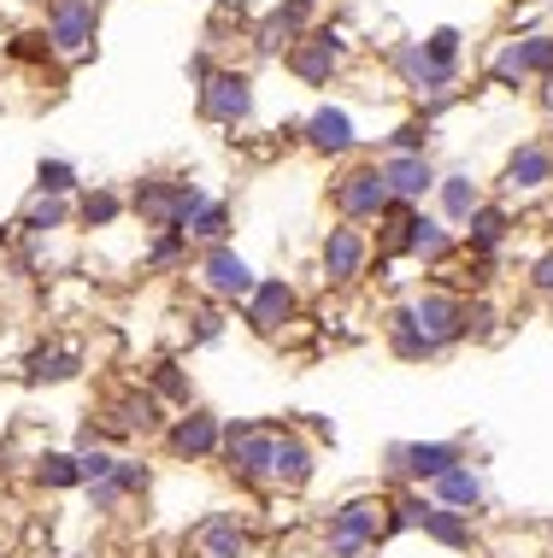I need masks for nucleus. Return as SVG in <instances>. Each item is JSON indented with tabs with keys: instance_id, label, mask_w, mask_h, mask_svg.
Masks as SVG:
<instances>
[{
	"instance_id": "obj_1",
	"label": "nucleus",
	"mask_w": 553,
	"mask_h": 558,
	"mask_svg": "<svg viewBox=\"0 0 553 558\" xmlns=\"http://www.w3.org/2000/svg\"><path fill=\"white\" fill-rule=\"evenodd\" d=\"M388 541V494L360 488L348 500H336L318 518V547L324 558H371Z\"/></svg>"
},
{
	"instance_id": "obj_2",
	"label": "nucleus",
	"mask_w": 553,
	"mask_h": 558,
	"mask_svg": "<svg viewBox=\"0 0 553 558\" xmlns=\"http://www.w3.org/2000/svg\"><path fill=\"white\" fill-rule=\"evenodd\" d=\"M95 424H100V441L107 447L130 452L136 441H159L166 424H171V412L147 395L142 376H124V383H112L107 395L95 400Z\"/></svg>"
},
{
	"instance_id": "obj_3",
	"label": "nucleus",
	"mask_w": 553,
	"mask_h": 558,
	"mask_svg": "<svg viewBox=\"0 0 553 558\" xmlns=\"http://www.w3.org/2000/svg\"><path fill=\"white\" fill-rule=\"evenodd\" d=\"M272 441H277V417H224V447H218L224 482H236L242 494H272Z\"/></svg>"
},
{
	"instance_id": "obj_4",
	"label": "nucleus",
	"mask_w": 553,
	"mask_h": 558,
	"mask_svg": "<svg viewBox=\"0 0 553 558\" xmlns=\"http://www.w3.org/2000/svg\"><path fill=\"white\" fill-rule=\"evenodd\" d=\"M206 194H213V189L189 183V177H166V171L136 177V189H130V218H142L147 235H154V230H183Z\"/></svg>"
},
{
	"instance_id": "obj_5",
	"label": "nucleus",
	"mask_w": 553,
	"mask_h": 558,
	"mask_svg": "<svg viewBox=\"0 0 553 558\" xmlns=\"http://www.w3.org/2000/svg\"><path fill=\"white\" fill-rule=\"evenodd\" d=\"M454 464H466V441H454V435H430V441H388L383 447V476L407 482V488H430L436 476H447Z\"/></svg>"
},
{
	"instance_id": "obj_6",
	"label": "nucleus",
	"mask_w": 553,
	"mask_h": 558,
	"mask_svg": "<svg viewBox=\"0 0 553 558\" xmlns=\"http://www.w3.org/2000/svg\"><path fill=\"white\" fill-rule=\"evenodd\" d=\"M388 65H395V77L424 100V118L436 124V112L459 88V65H436V59L424 53V41H395V48H388Z\"/></svg>"
},
{
	"instance_id": "obj_7",
	"label": "nucleus",
	"mask_w": 553,
	"mask_h": 558,
	"mask_svg": "<svg viewBox=\"0 0 553 558\" xmlns=\"http://www.w3.org/2000/svg\"><path fill=\"white\" fill-rule=\"evenodd\" d=\"M194 282H201L206 300H218V306H242L253 294V282H260V270H253L242 253H236V241H213V247H194Z\"/></svg>"
},
{
	"instance_id": "obj_8",
	"label": "nucleus",
	"mask_w": 553,
	"mask_h": 558,
	"mask_svg": "<svg viewBox=\"0 0 553 558\" xmlns=\"http://www.w3.org/2000/svg\"><path fill=\"white\" fill-rule=\"evenodd\" d=\"M330 206H336V223H360V230H371L388 206H395V194H388L377 159L365 165H348V171L330 183Z\"/></svg>"
},
{
	"instance_id": "obj_9",
	"label": "nucleus",
	"mask_w": 553,
	"mask_h": 558,
	"mask_svg": "<svg viewBox=\"0 0 553 558\" xmlns=\"http://www.w3.org/2000/svg\"><path fill=\"white\" fill-rule=\"evenodd\" d=\"M242 329L260 341H282L294 329V318H301V289H294L289 277H260L253 282V294L242 300Z\"/></svg>"
},
{
	"instance_id": "obj_10",
	"label": "nucleus",
	"mask_w": 553,
	"mask_h": 558,
	"mask_svg": "<svg viewBox=\"0 0 553 558\" xmlns=\"http://www.w3.org/2000/svg\"><path fill=\"white\" fill-rule=\"evenodd\" d=\"M159 447H166L171 464H218V447H224V417L213 405L194 400L189 412H171L166 435H159Z\"/></svg>"
},
{
	"instance_id": "obj_11",
	"label": "nucleus",
	"mask_w": 553,
	"mask_h": 558,
	"mask_svg": "<svg viewBox=\"0 0 553 558\" xmlns=\"http://www.w3.org/2000/svg\"><path fill=\"white\" fill-rule=\"evenodd\" d=\"M407 312H412L418 336H424L430 347H442V353L466 347V294H459V289H436V282H424L418 294H407Z\"/></svg>"
},
{
	"instance_id": "obj_12",
	"label": "nucleus",
	"mask_w": 553,
	"mask_h": 558,
	"mask_svg": "<svg viewBox=\"0 0 553 558\" xmlns=\"http://www.w3.org/2000/svg\"><path fill=\"white\" fill-rule=\"evenodd\" d=\"M48 53L65 65H83L100 41V0H53L48 7Z\"/></svg>"
},
{
	"instance_id": "obj_13",
	"label": "nucleus",
	"mask_w": 553,
	"mask_h": 558,
	"mask_svg": "<svg viewBox=\"0 0 553 558\" xmlns=\"http://www.w3.org/2000/svg\"><path fill=\"white\" fill-rule=\"evenodd\" d=\"M194 107L213 130H248L253 124V77L236 65H218L213 77L194 88Z\"/></svg>"
},
{
	"instance_id": "obj_14",
	"label": "nucleus",
	"mask_w": 553,
	"mask_h": 558,
	"mask_svg": "<svg viewBox=\"0 0 553 558\" xmlns=\"http://www.w3.org/2000/svg\"><path fill=\"white\" fill-rule=\"evenodd\" d=\"M365 270H371V230H360V223H330L318 241L324 289H360Z\"/></svg>"
},
{
	"instance_id": "obj_15",
	"label": "nucleus",
	"mask_w": 553,
	"mask_h": 558,
	"mask_svg": "<svg viewBox=\"0 0 553 558\" xmlns=\"http://www.w3.org/2000/svg\"><path fill=\"white\" fill-rule=\"evenodd\" d=\"M282 65H289L294 83L330 88V83L341 77V65H348V36H341V29H318V24H312L306 36L294 41L289 53H282Z\"/></svg>"
},
{
	"instance_id": "obj_16",
	"label": "nucleus",
	"mask_w": 553,
	"mask_h": 558,
	"mask_svg": "<svg viewBox=\"0 0 553 558\" xmlns=\"http://www.w3.org/2000/svg\"><path fill=\"white\" fill-rule=\"evenodd\" d=\"M253 547H260V535H253L248 511H236V506H218V511H206V518L189 523V553L194 558H253Z\"/></svg>"
},
{
	"instance_id": "obj_17",
	"label": "nucleus",
	"mask_w": 553,
	"mask_h": 558,
	"mask_svg": "<svg viewBox=\"0 0 553 558\" xmlns=\"http://www.w3.org/2000/svg\"><path fill=\"white\" fill-rule=\"evenodd\" d=\"M312 482H318V441L289 424V417H277V441H272V494H306Z\"/></svg>"
},
{
	"instance_id": "obj_18",
	"label": "nucleus",
	"mask_w": 553,
	"mask_h": 558,
	"mask_svg": "<svg viewBox=\"0 0 553 558\" xmlns=\"http://www.w3.org/2000/svg\"><path fill=\"white\" fill-rule=\"evenodd\" d=\"M83 371H88V347L71 341V336H48L19 359V383L24 388H65V383H77Z\"/></svg>"
},
{
	"instance_id": "obj_19",
	"label": "nucleus",
	"mask_w": 553,
	"mask_h": 558,
	"mask_svg": "<svg viewBox=\"0 0 553 558\" xmlns=\"http://www.w3.org/2000/svg\"><path fill=\"white\" fill-rule=\"evenodd\" d=\"M495 83L501 88H525L536 77H553V36L548 29H530V36H513L506 48L495 53Z\"/></svg>"
},
{
	"instance_id": "obj_20",
	"label": "nucleus",
	"mask_w": 553,
	"mask_h": 558,
	"mask_svg": "<svg viewBox=\"0 0 553 558\" xmlns=\"http://www.w3.org/2000/svg\"><path fill=\"white\" fill-rule=\"evenodd\" d=\"M312 24H318V0H277L253 24V53H289Z\"/></svg>"
},
{
	"instance_id": "obj_21",
	"label": "nucleus",
	"mask_w": 553,
	"mask_h": 558,
	"mask_svg": "<svg viewBox=\"0 0 553 558\" xmlns=\"http://www.w3.org/2000/svg\"><path fill=\"white\" fill-rule=\"evenodd\" d=\"M377 171H383L388 194L407 201V206H424L430 194H436V183H442V171H436V159H430V154H383Z\"/></svg>"
},
{
	"instance_id": "obj_22",
	"label": "nucleus",
	"mask_w": 553,
	"mask_h": 558,
	"mask_svg": "<svg viewBox=\"0 0 553 558\" xmlns=\"http://www.w3.org/2000/svg\"><path fill=\"white\" fill-rule=\"evenodd\" d=\"M513 230H518L513 206H506V201H483L471 213V223L459 230V253H466V259H495L506 241H513Z\"/></svg>"
},
{
	"instance_id": "obj_23",
	"label": "nucleus",
	"mask_w": 553,
	"mask_h": 558,
	"mask_svg": "<svg viewBox=\"0 0 553 558\" xmlns=\"http://www.w3.org/2000/svg\"><path fill=\"white\" fill-rule=\"evenodd\" d=\"M553 189V147L542 142H518L513 159H506L501 171V194H518V201H530V194H548Z\"/></svg>"
},
{
	"instance_id": "obj_24",
	"label": "nucleus",
	"mask_w": 553,
	"mask_h": 558,
	"mask_svg": "<svg viewBox=\"0 0 553 558\" xmlns=\"http://www.w3.org/2000/svg\"><path fill=\"white\" fill-rule=\"evenodd\" d=\"M301 142L312 147L318 159H348L360 147V130H353V112L348 107H318L301 124Z\"/></svg>"
},
{
	"instance_id": "obj_25",
	"label": "nucleus",
	"mask_w": 553,
	"mask_h": 558,
	"mask_svg": "<svg viewBox=\"0 0 553 558\" xmlns=\"http://www.w3.org/2000/svg\"><path fill=\"white\" fill-rule=\"evenodd\" d=\"M430 500L436 506H447V511H466V518H483V506H489V482H483V464H454L447 476H436L430 482Z\"/></svg>"
},
{
	"instance_id": "obj_26",
	"label": "nucleus",
	"mask_w": 553,
	"mask_h": 558,
	"mask_svg": "<svg viewBox=\"0 0 553 558\" xmlns=\"http://www.w3.org/2000/svg\"><path fill=\"white\" fill-rule=\"evenodd\" d=\"M142 383H147V395L166 405V412H189V405L201 400V395H194V371L177 353H159L154 365L142 371Z\"/></svg>"
},
{
	"instance_id": "obj_27",
	"label": "nucleus",
	"mask_w": 553,
	"mask_h": 558,
	"mask_svg": "<svg viewBox=\"0 0 553 558\" xmlns=\"http://www.w3.org/2000/svg\"><path fill=\"white\" fill-rule=\"evenodd\" d=\"M483 201H489V194L477 189L471 171H442V183H436V218L447 223V230H466L471 213H477Z\"/></svg>"
},
{
	"instance_id": "obj_28",
	"label": "nucleus",
	"mask_w": 553,
	"mask_h": 558,
	"mask_svg": "<svg viewBox=\"0 0 553 558\" xmlns=\"http://www.w3.org/2000/svg\"><path fill=\"white\" fill-rule=\"evenodd\" d=\"M29 488L36 494H83V471L71 447H41L29 459Z\"/></svg>"
},
{
	"instance_id": "obj_29",
	"label": "nucleus",
	"mask_w": 553,
	"mask_h": 558,
	"mask_svg": "<svg viewBox=\"0 0 553 558\" xmlns=\"http://www.w3.org/2000/svg\"><path fill=\"white\" fill-rule=\"evenodd\" d=\"M71 206H77V230H112V223L130 218V194L112 183H83Z\"/></svg>"
},
{
	"instance_id": "obj_30",
	"label": "nucleus",
	"mask_w": 553,
	"mask_h": 558,
	"mask_svg": "<svg viewBox=\"0 0 553 558\" xmlns=\"http://www.w3.org/2000/svg\"><path fill=\"white\" fill-rule=\"evenodd\" d=\"M418 535H424L430 547H442V553H477V518H466V511L430 506L424 523H418Z\"/></svg>"
},
{
	"instance_id": "obj_31",
	"label": "nucleus",
	"mask_w": 553,
	"mask_h": 558,
	"mask_svg": "<svg viewBox=\"0 0 553 558\" xmlns=\"http://www.w3.org/2000/svg\"><path fill=\"white\" fill-rule=\"evenodd\" d=\"M383 347L400 359V365H430V359H442V347H430L424 336H418V324H412L407 300H400V306L383 318Z\"/></svg>"
},
{
	"instance_id": "obj_32",
	"label": "nucleus",
	"mask_w": 553,
	"mask_h": 558,
	"mask_svg": "<svg viewBox=\"0 0 553 558\" xmlns=\"http://www.w3.org/2000/svg\"><path fill=\"white\" fill-rule=\"evenodd\" d=\"M59 230H77V206H71V201H53V194H29V206L19 213V235L53 241Z\"/></svg>"
},
{
	"instance_id": "obj_33",
	"label": "nucleus",
	"mask_w": 553,
	"mask_h": 558,
	"mask_svg": "<svg viewBox=\"0 0 553 558\" xmlns=\"http://www.w3.org/2000/svg\"><path fill=\"white\" fill-rule=\"evenodd\" d=\"M194 265V241L183 230H154L142 247V270L147 277H171V270H189Z\"/></svg>"
},
{
	"instance_id": "obj_34",
	"label": "nucleus",
	"mask_w": 553,
	"mask_h": 558,
	"mask_svg": "<svg viewBox=\"0 0 553 558\" xmlns=\"http://www.w3.org/2000/svg\"><path fill=\"white\" fill-rule=\"evenodd\" d=\"M224 336H230V306H218V300H201V306H189V318H183L189 353H206V347H218Z\"/></svg>"
},
{
	"instance_id": "obj_35",
	"label": "nucleus",
	"mask_w": 553,
	"mask_h": 558,
	"mask_svg": "<svg viewBox=\"0 0 553 558\" xmlns=\"http://www.w3.org/2000/svg\"><path fill=\"white\" fill-rule=\"evenodd\" d=\"M236 230V213H230V201H218V194H206L201 206H194V218L183 223V235L194 241V247H213V241H230Z\"/></svg>"
},
{
	"instance_id": "obj_36",
	"label": "nucleus",
	"mask_w": 553,
	"mask_h": 558,
	"mask_svg": "<svg viewBox=\"0 0 553 558\" xmlns=\"http://www.w3.org/2000/svg\"><path fill=\"white\" fill-rule=\"evenodd\" d=\"M430 506H436V500H430L424 488H407V482H400V488L388 494V541H395V535H418V523H424Z\"/></svg>"
},
{
	"instance_id": "obj_37",
	"label": "nucleus",
	"mask_w": 553,
	"mask_h": 558,
	"mask_svg": "<svg viewBox=\"0 0 553 558\" xmlns=\"http://www.w3.org/2000/svg\"><path fill=\"white\" fill-rule=\"evenodd\" d=\"M506 336V312L489 294H466V341H501Z\"/></svg>"
},
{
	"instance_id": "obj_38",
	"label": "nucleus",
	"mask_w": 553,
	"mask_h": 558,
	"mask_svg": "<svg viewBox=\"0 0 553 558\" xmlns=\"http://www.w3.org/2000/svg\"><path fill=\"white\" fill-rule=\"evenodd\" d=\"M77 189H83V171L71 159H41L36 165V194H53V201H77Z\"/></svg>"
},
{
	"instance_id": "obj_39",
	"label": "nucleus",
	"mask_w": 553,
	"mask_h": 558,
	"mask_svg": "<svg viewBox=\"0 0 553 558\" xmlns=\"http://www.w3.org/2000/svg\"><path fill=\"white\" fill-rule=\"evenodd\" d=\"M112 482H118V494H124V500H147V494H154V464H147L142 452H118Z\"/></svg>"
},
{
	"instance_id": "obj_40",
	"label": "nucleus",
	"mask_w": 553,
	"mask_h": 558,
	"mask_svg": "<svg viewBox=\"0 0 553 558\" xmlns=\"http://www.w3.org/2000/svg\"><path fill=\"white\" fill-rule=\"evenodd\" d=\"M124 494H118V482L107 476V482H88V488H83V511H88V518H95V523H112V518H124Z\"/></svg>"
},
{
	"instance_id": "obj_41",
	"label": "nucleus",
	"mask_w": 553,
	"mask_h": 558,
	"mask_svg": "<svg viewBox=\"0 0 553 558\" xmlns=\"http://www.w3.org/2000/svg\"><path fill=\"white\" fill-rule=\"evenodd\" d=\"M430 135H436V124H430V118H407V124L388 130L383 154H430Z\"/></svg>"
},
{
	"instance_id": "obj_42",
	"label": "nucleus",
	"mask_w": 553,
	"mask_h": 558,
	"mask_svg": "<svg viewBox=\"0 0 553 558\" xmlns=\"http://www.w3.org/2000/svg\"><path fill=\"white\" fill-rule=\"evenodd\" d=\"M112 464H118V447H83V452H77L83 488H88V482H107V476H112Z\"/></svg>"
},
{
	"instance_id": "obj_43",
	"label": "nucleus",
	"mask_w": 553,
	"mask_h": 558,
	"mask_svg": "<svg viewBox=\"0 0 553 558\" xmlns=\"http://www.w3.org/2000/svg\"><path fill=\"white\" fill-rule=\"evenodd\" d=\"M459 41H466V36H459L454 24H442V29H430V36H424V53L436 59V65H459Z\"/></svg>"
},
{
	"instance_id": "obj_44",
	"label": "nucleus",
	"mask_w": 553,
	"mask_h": 558,
	"mask_svg": "<svg viewBox=\"0 0 553 558\" xmlns=\"http://www.w3.org/2000/svg\"><path fill=\"white\" fill-rule=\"evenodd\" d=\"M525 289H530L536 300H553V247L536 253V259L525 265Z\"/></svg>"
},
{
	"instance_id": "obj_45",
	"label": "nucleus",
	"mask_w": 553,
	"mask_h": 558,
	"mask_svg": "<svg viewBox=\"0 0 553 558\" xmlns=\"http://www.w3.org/2000/svg\"><path fill=\"white\" fill-rule=\"evenodd\" d=\"M7 53L24 59V65H41V59H48V36H12Z\"/></svg>"
},
{
	"instance_id": "obj_46",
	"label": "nucleus",
	"mask_w": 553,
	"mask_h": 558,
	"mask_svg": "<svg viewBox=\"0 0 553 558\" xmlns=\"http://www.w3.org/2000/svg\"><path fill=\"white\" fill-rule=\"evenodd\" d=\"M213 71H218V59L206 53V48H201V53H189V83H194V88H201L206 77H213Z\"/></svg>"
},
{
	"instance_id": "obj_47",
	"label": "nucleus",
	"mask_w": 553,
	"mask_h": 558,
	"mask_svg": "<svg viewBox=\"0 0 553 558\" xmlns=\"http://www.w3.org/2000/svg\"><path fill=\"white\" fill-rule=\"evenodd\" d=\"M301 429H306L318 447H324V441H336V424H330V417H312V424H301Z\"/></svg>"
},
{
	"instance_id": "obj_48",
	"label": "nucleus",
	"mask_w": 553,
	"mask_h": 558,
	"mask_svg": "<svg viewBox=\"0 0 553 558\" xmlns=\"http://www.w3.org/2000/svg\"><path fill=\"white\" fill-rule=\"evenodd\" d=\"M65 558H83V553H65Z\"/></svg>"
},
{
	"instance_id": "obj_49",
	"label": "nucleus",
	"mask_w": 553,
	"mask_h": 558,
	"mask_svg": "<svg viewBox=\"0 0 553 558\" xmlns=\"http://www.w3.org/2000/svg\"><path fill=\"white\" fill-rule=\"evenodd\" d=\"M548 312H553V300H548Z\"/></svg>"
}]
</instances>
